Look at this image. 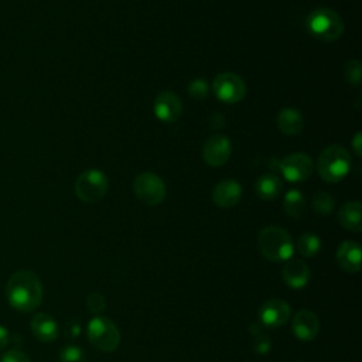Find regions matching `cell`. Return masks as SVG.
I'll return each instance as SVG.
<instances>
[{
	"label": "cell",
	"instance_id": "obj_1",
	"mask_svg": "<svg viewBox=\"0 0 362 362\" xmlns=\"http://www.w3.org/2000/svg\"><path fill=\"white\" fill-rule=\"evenodd\" d=\"M4 294L14 310L31 313L42 301V284L34 272L18 270L7 280Z\"/></svg>",
	"mask_w": 362,
	"mask_h": 362
},
{
	"label": "cell",
	"instance_id": "obj_2",
	"mask_svg": "<svg viewBox=\"0 0 362 362\" xmlns=\"http://www.w3.org/2000/svg\"><path fill=\"white\" fill-rule=\"evenodd\" d=\"M259 252L269 262H284L291 259L294 252L293 239L287 230L279 226H267L257 236Z\"/></svg>",
	"mask_w": 362,
	"mask_h": 362
},
{
	"label": "cell",
	"instance_id": "obj_3",
	"mask_svg": "<svg viewBox=\"0 0 362 362\" xmlns=\"http://www.w3.org/2000/svg\"><path fill=\"white\" fill-rule=\"evenodd\" d=\"M352 165L351 154L346 148L338 144L324 148L317 161V170L320 177L327 182H339L344 180Z\"/></svg>",
	"mask_w": 362,
	"mask_h": 362
},
{
	"label": "cell",
	"instance_id": "obj_4",
	"mask_svg": "<svg viewBox=\"0 0 362 362\" xmlns=\"http://www.w3.org/2000/svg\"><path fill=\"white\" fill-rule=\"evenodd\" d=\"M305 27L314 38L322 41H335L344 33V21L341 16L328 7L313 10L305 20Z\"/></svg>",
	"mask_w": 362,
	"mask_h": 362
},
{
	"label": "cell",
	"instance_id": "obj_5",
	"mask_svg": "<svg viewBox=\"0 0 362 362\" xmlns=\"http://www.w3.org/2000/svg\"><path fill=\"white\" fill-rule=\"evenodd\" d=\"M86 335L90 345L103 352H112L120 344V332L117 327L103 315H95L89 320Z\"/></svg>",
	"mask_w": 362,
	"mask_h": 362
},
{
	"label": "cell",
	"instance_id": "obj_6",
	"mask_svg": "<svg viewBox=\"0 0 362 362\" xmlns=\"http://www.w3.org/2000/svg\"><path fill=\"white\" fill-rule=\"evenodd\" d=\"M109 188V181L105 173L100 170L92 168L86 170L75 181V194L76 197L88 204L100 201Z\"/></svg>",
	"mask_w": 362,
	"mask_h": 362
},
{
	"label": "cell",
	"instance_id": "obj_7",
	"mask_svg": "<svg viewBox=\"0 0 362 362\" xmlns=\"http://www.w3.org/2000/svg\"><path fill=\"white\" fill-rule=\"evenodd\" d=\"M133 191L136 198L150 206L158 205L165 198V185L154 173H141L134 178Z\"/></svg>",
	"mask_w": 362,
	"mask_h": 362
},
{
	"label": "cell",
	"instance_id": "obj_8",
	"mask_svg": "<svg viewBox=\"0 0 362 362\" xmlns=\"http://www.w3.org/2000/svg\"><path fill=\"white\" fill-rule=\"evenodd\" d=\"M215 96L223 103H238L245 98L246 85L243 79L233 72L219 74L212 83Z\"/></svg>",
	"mask_w": 362,
	"mask_h": 362
},
{
	"label": "cell",
	"instance_id": "obj_9",
	"mask_svg": "<svg viewBox=\"0 0 362 362\" xmlns=\"http://www.w3.org/2000/svg\"><path fill=\"white\" fill-rule=\"evenodd\" d=\"M290 305L279 298H272L263 303L257 311V322L266 328L273 329L286 324L290 318Z\"/></svg>",
	"mask_w": 362,
	"mask_h": 362
},
{
	"label": "cell",
	"instance_id": "obj_10",
	"mask_svg": "<svg viewBox=\"0 0 362 362\" xmlns=\"http://www.w3.org/2000/svg\"><path fill=\"white\" fill-rule=\"evenodd\" d=\"M313 160L304 153H293L284 157L280 163L283 177L290 182H301L313 174Z\"/></svg>",
	"mask_w": 362,
	"mask_h": 362
},
{
	"label": "cell",
	"instance_id": "obj_11",
	"mask_svg": "<svg viewBox=\"0 0 362 362\" xmlns=\"http://www.w3.org/2000/svg\"><path fill=\"white\" fill-rule=\"evenodd\" d=\"M232 153V144L228 136L214 134L209 137L202 147V157L211 167L223 165Z\"/></svg>",
	"mask_w": 362,
	"mask_h": 362
},
{
	"label": "cell",
	"instance_id": "obj_12",
	"mask_svg": "<svg viewBox=\"0 0 362 362\" xmlns=\"http://www.w3.org/2000/svg\"><path fill=\"white\" fill-rule=\"evenodd\" d=\"M153 109L158 120L165 123H173L182 113V102L174 92L163 90L156 96Z\"/></svg>",
	"mask_w": 362,
	"mask_h": 362
},
{
	"label": "cell",
	"instance_id": "obj_13",
	"mask_svg": "<svg viewBox=\"0 0 362 362\" xmlns=\"http://www.w3.org/2000/svg\"><path fill=\"white\" fill-rule=\"evenodd\" d=\"M291 331L300 341H313L320 331L318 317L310 310H300L291 320Z\"/></svg>",
	"mask_w": 362,
	"mask_h": 362
},
{
	"label": "cell",
	"instance_id": "obj_14",
	"mask_svg": "<svg viewBox=\"0 0 362 362\" xmlns=\"http://www.w3.org/2000/svg\"><path fill=\"white\" fill-rule=\"evenodd\" d=\"M242 198V187L235 180H222L212 191V201L219 208H233Z\"/></svg>",
	"mask_w": 362,
	"mask_h": 362
},
{
	"label": "cell",
	"instance_id": "obj_15",
	"mask_svg": "<svg viewBox=\"0 0 362 362\" xmlns=\"http://www.w3.org/2000/svg\"><path fill=\"white\" fill-rule=\"evenodd\" d=\"M281 279L291 288H303L310 280V267L300 259H288L283 266Z\"/></svg>",
	"mask_w": 362,
	"mask_h": 362
},
{
	"label": "cell",
	"instance_id": "obj_16",
	"mask_svg": "<svg viewBox=\"0 0 362 362\" xmlns=\"http://www.w3.org/2000/svg\"><path fill=\"white\" fill-rule=\"evenodd\" d=\"M33 335L41 342H52L59 335L57 321L45 313H37L30 321Z\"/></svg>",
	"mask_w": 362,
	"mask_h": 362
},
{
	"label": "cell",
	"instance_id": "obj_17",
	"mask_svg": "<svg viewBox=\"0 0 362 362\" xmlns=\"http://www.w3.org/2000/svg\"><path fill=\"white\" fill-rule=\"evenodd\" d=\"M337 262L348 273L359 272L361 262H362L359 243L354 240L342 242L337 249Z\"/></svg>",
	"mask_w": 362,
	"mask_h": 362
},
{
	"label": "cell",
	"instance_id": "obj_18",
	"mask_svg": "<svg viewBox=\"0 0 362 362\" xmlns=\"http://www.w3.org/2000/svg\"><path fill=\"white\" fill-rule=\"evenodd\" d=\"M338 221L346 230L361 232L362 230V205L359 201H348L345 202L339 212Z\"/></svg>",
	"mask_w": 362,
	"mask_h": 362
},
{
	"label": "cell",
	"instance_id": "obj_19",
	"mask_svg": "<svg viewBox=\"0 0 362 362\" xmlns=\"http://www.w3.org/2000/svg\"><path fill=\"white\" fill-rule=\"evenodd\" d=\"M277 127L283 134H298L304 127L303 115L294 107H284L277 115Z\"/></svg>",
	"mask_w": 362,
	"mask_h": 362
},
{
	"label": "cell",
	"instance_id": "obj_20",
	"mask_svg": "<svg viewBox=\"0 0 362 362\" xmlns=\"http://www.w3.org/2000/svg\"><path fill=\"white\" fill-rule=\"evenodd\" d=\"M281 180L274 174H263L256 180V195L264 201L276 199L281 192Z\"/></svg>",
	"mask_w": 362,
	"mask_h": 362
},
{
	"label": "cell",
	"instance_id": "obj_21",
	"mask_svg": "<svg viewBox=\"0 0 362 362\" xmlns=\"http://www.w3.org/2000/svg\"><path fill=\"white\" fill-rule=\"evenodd\" d=\"M284 212L294 219L301 218L305 211V198L298 189H288L283 199Z\"/></svg>",
	"mask_w": 362,
	"mask_h": 362
},
{
	"label": "cell",
	"instance_id": "obj_22",
	"mask_svg": "<svg viewBox=\"0 0 362 362\" xmlns=\"http://www.w3.org/2000/svg\"><path fill=\"white\" fill-rule=\"evenodd\" d=\"M321 249V240L314 233H303L297 239V252L304 257L315 256Z\"/></svg>",
	"mask_w": 362,
	"mask_h": 362
},
{
	"label": "cell",
	"instance_id": "obj_23",
	"mask_svg": "<svg viewBox=\"0 0 362 362\" xmlns=\"http://www.w3.org/2000/svg\"><path fill=\"white\" fill-rule=\"evenodd\" d=\"M311 205H313V209L320 214V215H328L334 211V206H335V202H334V198L325 192V191H318L313 195V199H311Z\"/></svg>",
	"mask_w": 362,
	"mask_h": 362
},
{
	"label": "cell",
	"instance_id": "obj_24",
	"mask_svg": "<svg viewBox=\"0 0 362 362\" xmlns=\"http://www.w3.org/2000/svg\"><path fill=\"white\" fill-rule=\"evenodd\" d=\"M344 76L348 83L358 86L362 78V68L358 59H349L344 64Z\"/></svg>",
	"mask_w": 362,
	"mask_h": 362
},
{
	"label": "cell",
	"instance_id": "obj_25",
	"mask_svg": "<svg viewBox=\"0 0 362 362\" xmlns=\"http://www.w3.org/2000/svg\"><path fill=\"white\" fill-rule=\"evenodd\" d=\"M86 355L76 345H66L59 351V362H85Z\"/></svg>",
	"mask_w": 362,
	"mask_h": 362
},
{
	"label": "cell",
	"instance_id": "obj_26",
	"mask_svg": "<svg viewBox=\"0 0 362 362\" xmlns=\"http://www.w3.org/2000/svg\"><path fill=\"white\" fill-rule=\"evenodd\" d=\"M188 93L194 99H198V100L205 99L209 93L208 82L205 79H201V78H197V79L191 81L189 85H188Z\"/></svg>",
	"mask_w": 362,
	"mask_h": 362
},
{
	"label": "cell",
	"instance_id": "obj_27",
	"mask_svg": "<svg viewBox=\"0 0 362 362\" xmlns=\"http://www.w3.org/2000/svg\"><path fill=\"white\" fill-rule=\"evenodd\" d=\"M86 307L90 313L99 315L106 307V300L100 293H90L86 297Z\"/></svg>",
	"mask_w": 362,
	"mask_h": 362
},
{
	"label": "cell",
	"instance_id": "obj_28",
	"mask_svg": "<svg viewBox=\"0 0 362 362\" xmlns=\"http://www.w3.org/2000/svg\"><path fill=\"white\" fill-rule=\"evenodd\" d=\"M272 348V342H270V338L264 334L262 335H257L255 337V341H253V351L256 355H266Z\"/></svg>",
	"mask_w": 362,
	"mask_h": 362
},
{
	"label": "cell",
	"instance_id": "obj_29",
	"mask_svg": "<svg viewBox=\"0 0 362 362\" xmlns=\"http://www.w3.org/2000/svg\"><path fill=\"white\" fill-rule=\"evenodd\" d=\"M0 362H31L28 355L20 349H10L3 354Z\"/></svg>",
	"mask_w": 362,
	"mask_h": 362
},
{
	"label": "cell",
	"instance_id": "obj_30",
	"mask_svg": "<svg viewBox=\"0 0 362 362\" xmlns=\"http://www.w3.org/2000/svg\"><path fill=\"white\" fill-rule=\"evenodd\" d=\"M10 341V334H8V329L0 324V351L6 348V345L8 344Z\"/></svg>",
	"mask_w": 362,
	"mask_h": 362
},
{
	"label": "cell",
	"instance_id": "obj_31",
	"mask_svg": "<svg viewBox=\"0 0 362 362\" xmlns=\"http://www.w3.org/2000/svg\"><path fill=\"white\" fill-rule=\"evenodd\" d=\"M361 144H362V134H361V132H358L352 140V147L358 157H361Z\"/></svg>",
	"mask_w": 362,
	"mask_h": 362
},
{
	"label": "cell",
	"instance_id": "obj_32",
	"mask_svg": "<svg viewBox=\"0 0 362 362\" xmlns=\"http://www.w3.org/2000/svg\"><path fill=\"white\" fill-rule=\"evenodd\" d=\"M66 332H68L71 337H76V335L81 332V325H79V322H76V321L72 320V321L68 324Z\"/></svg>",
	"mask_w": 362,
	"mask_h": 362
},
{
	"label": "cell",
	"instance_id": "obj_33",
	"mask_svg": "<svg viewBox=\"0 0 362 362\" xmlns=\"http://www.w3.org/2000/svg\"><path fill=\"white\" fill-rule=\"evenodd\" d=\"M249 332L253 335V337H257V335H262L263 334V327L256 321V322H252L249 325Z\"/></svg>",
	"mask_w": 362,
	"mask_h": 362
}]
</instances>
